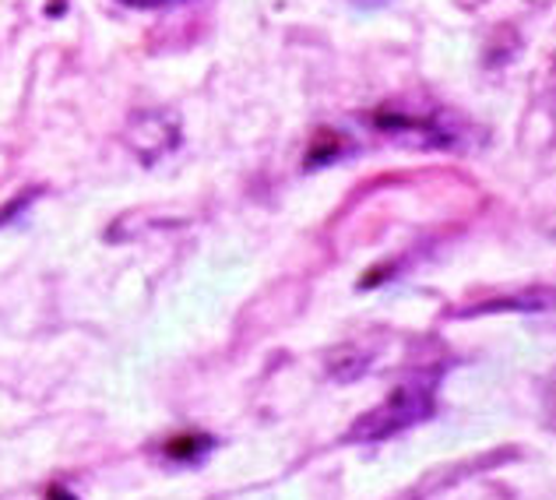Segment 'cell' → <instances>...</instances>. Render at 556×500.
<instances>
[{"label": "cell", "mask_w": 556, "mask_h": 500, "mask_svg": "<svg viewBox=\"0 0 556 500\" xmlns=\"http://www.w3.org/2000/svg\"><path fill=\"white\" fill-rule=\"evenodd\" d=\"M127 4H135V8H152V4H163V0H127Z\"/></svg>", "instance_id": "obj_5"}, {"label": "cell", "mask_w": 556, "mask_h": 500, "mask_svg": "<svg viewBox=\"0 0 556 500\" xmlns=\"http://www.w3.org/2000/svg\"><path fill=\"white\" fill-rule=\"evenodd\" d=\"M47 500H78V497L71 493V490H64V487H56V490H50V493H47Z\"/></svg>", "instance_id": "obj_4"}, {"label": "cell", "mask_w": 556, "mask_h": 500, "mask_svg": "<svg viewBox=\"0 0 556 500\" xmlns=\"http://www.w3.org/2000/svg\"><path fill=\"white\" fill-rule=\"evenodd\" d=\"M212 440L208 437H184V440H173V445L166 448L169 451V459H180V462H190V459H198V454L208 448Z\"/></svg>", "instance_id": "obj_3"}, {"label": "cell", "mask_w": 556, "mask_h": 500, "mask_svg": "<svg viewBox=\"0 0 556 500\" xmlns=\"http://www.w3.org/2000/svg\"><path fill=\"white\" fill-rule=\"evenodd\" d=\"M377 127L394 130V135H416L427 138V145H458V127L447 110H380L374 116Z\"/></svg>", "instance_id": "obj_2"}, {"label": "cell", "mask_w": 556, "mask_h": 500, "mask_svg": "<svg viewBox=\"0 0 556 500\" xmlns=\"http://www.w3.org/2000/svg\"><path fill=\"white\" fill-rule=\"evenodd\" d=\"M433 413V380L430 377H416L408 385L394 388L384 402L370 413H363L353 430H349V440L356 445H374V440H388L394 434L408 430V426L422 423Z\"/></svg>", "instance_id": "obj_1"}]
</instances>
